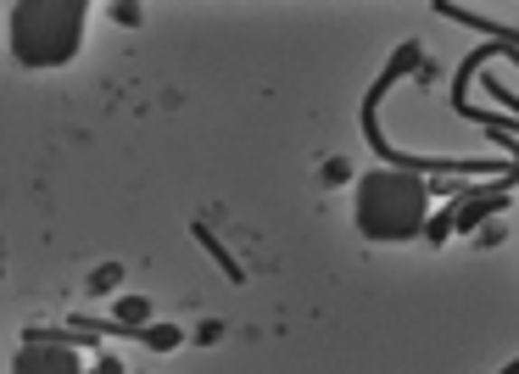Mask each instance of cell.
<instances>
[{
  "instance_id": "cell-7",
  "label": "cell",
  "mask_w": 519,
  "mask_h": 374,
  "mask_svg": "<svg viewBox=\"0 0 519 374\" xmlns=\"http://www.w3.org/2000/svg\"><path fill=\"white\" fill-rule=\"evenodd\" d=\"M140 347L174 352V347H184V330H179V324H146V330H140Z\"/></svg>"
},
{
  "instance_id": "cell-13",
  "label": "cell",
  "mask_w": 519,
  "mask_h": 374,
  "mask_svg": "<svg viewBox=\"0 0 519 374\" xmlns=\"http://www.w3.org/2000/svg\"><path fill=\"white\" fill-rule=\"evenodd\" d=\"M90 374H128V363L112 358V352H95V369H90Z\"/></svg>"
},
{
  "instance_id": "cell-4",
  "label": "cell",
  "mask_w": 519,
  "mask_h": 374,
  "mask_svg": "<svg viewBox=\"0 0 519 374\" xmlns=\"http://www.w3.org/2000/svg\"><path fill=\"white\" fill-rule=\"evenodd\" d=\"M112 324L128 330V341H140V330L156 324V319H151V296H128V291H118V296H112Z\"/></svg>"
},
{
  "instance_id": "cell-6",
  "label": "cell",
  "mask_w": 519,
  "mask_h": 374,
  "mask_svg": "<svg viewBox=\"0 0 519 374\" xmlns=\"http://www.w3.org/2000/svg\"><path fill=\"white\" fill-rule=\"evenodd\" d=\"M123 280H128V268H123V263H101V268H95V274L84 280V291H90V296H118V291H123Z\"/></svg>"
},
{
  "instance_id": "cell-2",
  "label": "cell",
  "mask_w": 519,
  "mask_h": 374,
  "mask_svg": "<svg viewBox=\"0 0 519 374\" xmlns=\"http://www.w3.org/2000/svg\"><path fill=\"white\" fill-rule=\"evenodd\" d=\"M12 23V56L28 73H56L84 51V23L90 6L84 0H17L6 12Z\"/></svg>"
},
{
  "instance_id": "cell-3",
  "label": "cell",
  "mask_w": 519,
  "mask_h": 374,
  "mask_svg": "<svg viewBox=\"0 0 519 374\" xmlns=\"http://www.w3.org/2000/svg\"><path fill=\"white\" fill-rule=\"evenodd\" d=\"M12 374H84L79 347H61L45 335V324H28L23 330V347L12 358Z\"/></svg>"
},
{
  "instance_id": "cell-9",
  "label": "cell",
  "mask_w": 519,
  "mask_h": 374,
  "mask_svg": "<svg viewBox=\"0 0 519 374\" xmlns=\"http://www.w3.org/2000/svg\"><path fill=\"white\" fill-rule=\"evenodd\" d=\"M503 241H508V224H503V218H492V224L475 229V246H480V252H492V246H503Z\"/></svg>"
},
{
  "instance_id": "cell-11",
  "label": "cell",
  "mask_w": 519,
  "mask_h": 374,
  "mask_svg": "<svg viewBox=\"0 0 519 374\" xmlns=\"http://www.w3.org/2000/svg\"><path fill=\"white\" fill-rule=\"evenodd\" d=\"M190 341H196V347H218V341H223V319H202Z\"/></svg>"
},
{
  "instance_id": "cell-1",
  "label": "cell",
  "mask_w": 519,
  "mask_h": 374,
  "mask_svg": "<svg viewBox=\"0 0 519 374\" xmlns=\"http://www.w3.org/2000/svg\"><path fill=\"white\" fill-rule=\"evenodd\" d=\"M430 201H436V179L402 174V168H369V174L352 185V229L374 246L425 241Z\"/></svg>"
},
{
  "instance_id": "cell-10",
  "label": "cell",
  "mask_w": 519,
  "mask_h": 374,
  "mask_svg": "<svg viewBox=\"0 0 519 374\" xmlns=\"http://www.w3.org/2000/svg\"><path fill=\"white\" fill-rule=\"evenodd\" d=\"M112 23L140 28V23H146V6H140V0H118V6H112Z\"/></svg>"
},
{
  "instance_id": "cell-12",
  "label": "cell",
  "mask_w": 519,
  "mask_h": 374,
  "mask_svg": "<svg viewBox=\"0 0 519 374\" xmlns=\"http://www.w3.org/2000/svg\"><path fill=\"white\" fill-rule=\"evenodd\" d=\"M352 179V162L346 157H330V162H324V185H346Z\"/></svg>"
},
{
  "instance_id": "cell-8",
  "label": "cell",
  "mask_w": 519,
  "mask_h": 374,
  "mask_svg": "<svg viewBox=\"0 0 519 374\" xmlns=\"http://www.w3.org/2000/svg\"><path fill=\"white\" fill-rule=\"evenodd\" d=\"M452 235H458V207L447 201L441 213H430V224H425V241H430V246H447Z\"/></svg>"
},
{
  "instance_id": "cell-5",
  "label": "cell",
  "mask_w": 519,
  "mask_h": 374,
  "mask_svg": "<svg viewBox=\"0 0 519 374\" xmlns=\"http://www.w3.org/2000/svg\"><path fill=\"white\" fill-rule=\"evenodd\" d=\"M190 235H196V246L218 263V274H223V280H230V285H246V268H241V263H235V252L212 235V224H190Z\"/></svg>"
},
{
  "instance_id": "cell-14",
  "label": "cell",
  "mask_w": 519,
  "mask_h": 374,
  "mask_svg": "<svg viewBox=\"0 0 519 374\" xmlns=\"http://www.w3.org/2000/svg\"><path fill=\"white\" fill-rule=\"evenodd\" d=\"M436 79H441V67L425 56V62H419V73H413V84H436Z\"/></svg>"
}]
</instances>
